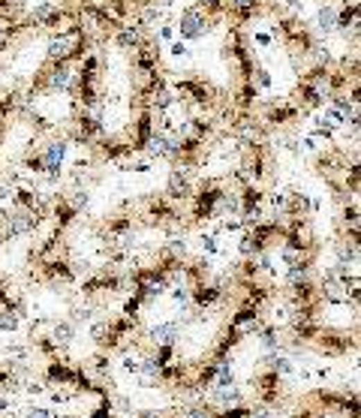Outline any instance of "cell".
Returning <instances> with one entry per match:
<instances>
[{"label":"cell","mask_w":361,"mask_h":418,"mask_svg":"<svg viewBox=\"0 0 361 418\" xmlns=\"http://www.w3.org/2000/svg\"><path fill=\"white\" fill-rule=\"evenodd\" d=\"M135 40H139V36H135V31H124V33H121V45H133Z\"/></svg>","instance_id":"obj_15"},{"label":"cell","mask_w":361,"mask_h":418,"mask_svg":"<svg viewBox=\"0 0 361 418\" xmlns=\"http://www.w3.org/2000/svg\"><path fill=\"white\" fill-rule=\"evenodd\" d=\"M180 337V325L178 322H160L153 328L144 331V346H160V343H175ZM148 352V349H144Z\"/></svg>","instance_id":"obj_8"},{"label":"cell","mask_w":361,"mask_h":418,"mask_svg":"<svg viewBox=\"0 0 361 418\" xmlns=\"http://www.w3.org/2000/svg\"><path fill=\"white\" fill-rule=\"evenodd\" d=\"M51 337L60 343V346H69L72 337H76V325L72 322H54L51 325Z\"/></svg>","instance_id":"obj_11"},{"label":"cell","mask_w":361,"mask_h":418,"mask_svg":"<svg viewBox=\"0 0 361 418\" xmlns=\"http://www.w3.org/2000/svg\"><path fill=\"white\" fill-rule=\"evenodd\" d=\"M202 24H205V22L199 18V12L187 9L184 18H180V33H184V36H202V33H205V27H202Z\"/></svg>","instance_id":"obj_10"},{"label":"cell","mask_w":361,"mask_h":418,"mask_svg":"<svg viewBox=\"0 0 361 418\" xmlns=\"http://www.w3.org/2000/svg\"><path fill=\"white\" fill-rule=\"evenodd\" d=\"M67 78H69V72L67 69H54V76H51V87H60V85H67Z\"/></svg>","instance_id":"obj_14"},{"label":"cell","mask_w":361,"mask_h":418,"mask_svg":"<svg viewBox=\"0 0 361 418\" xmlns=\"http://www.w3.org/2000/svg\"><path fill=\"white\" fill-rule=\"evenodd\" d=\"M334 18H337V15H334V9L328 6V9H322V12H319V24L328 31V27H334Z\"/></svg>","instance_id":"obj_13"},{"label":"cell","mask_w":361,"mask_h":418,"mask_svg":"<svg viewBox=\"0 0 361 418\" xmlns=\"http://www.w3.org/2000/svg\"><path fill=\"white\" fill-rule=\"evenodd\" d=\"M0 418H6V412H3V415H0Z\"/></svg>","instance_id":"obj_19"},{"label":"cell","mask_w":361,"mask_h":418,"mask_svg":"<svg viewBox=\"0 0 361 418\" xmlns=\"http://www.w3.org/2000/svg\"><path fill=\"white\" fill-rule=\"evenodd\" d=\"M247 385H250L253 403L265 406L271 415H286L289 403H292V392H289V385H286V376L277 374L265 358H259V365L250 374Z\"/></svg>","instance_id":"obj_1"},{"label":"cell","mask_w":361,"mask_h":418,"mask_svg":"<svg viewBox=\"0 0 361 418\" xmlns=\"http://www.w3.org/2000/svg\"><path fill=\"white\" fill-rule=\"evenodd\" d=\"M51 418H78V415H51Z\"/></svg>","instance_id":"obj_18"},{"label":"cell","mask_w":361,"mask_h":418,"mask_svg":"<svg viewBox=\"0 0 361 418\" xmlns=\"http://www.w3.org/2000/svg\"><path fill=\"white\" fill-rule=\"evenodd\" d=\"M85 370L96 379V383H103V385H108V388H115V379H112V361H108L106 352H99V349H96L94 356L85 361Z\"/></svg>","instance_id":"obj_6"},{"label":"cell","mask_w":361,"mask_h":418,"mask_svg":"<svg viewBox=\"0 0 361 418\" xmlns=\"http://www.w3.org/2000/svg\"><path fill=\"white\" fill-rule=\"evenodd\" d=\"M171 202H187L190 196H193V184H190V175L184 169H175L169 175V184H166V193H162Z\"/></svg>","instance_id":"obj_5"},{"label":"cell","mask_w":361,"mask_h":418,"mask_svg":"<svg viewBox=\"0 0 361 418\" xmlns=\"http://www.w3.org/2000/svg\"><path fill=\"white\" fill-rule=\"evenodd\" d=\"M307 401H313L325 415H340V418H361V403H358V388L355 385H313L301 392Z\"/></svg>","instance_id":"obj_2"},{"label":"cell","mask_w":361,"mask_h":418,"mask_svg":"<svg viewBox=\"0 0 361 418\" xmlns=\"http://www.w3.org/2000/svg\"><path fill=\"white\" fill-rule=\"evenodd\" d=\"M286 418H328V415H325L313 401H307L304 394H298V397H292V403H289Z\"/></svg>","instance_id":"obj_9"},{"label":"cell","mask_w":361,"mask_h":418,"mask_svg":"<svg viewBox=\"0 0 361 418\" xmlns=\"http://www.w3.org/2000/svg\"><path fill=\"white\" fill-rule=\"evenodd\" d=\"M178 418H211V401L202 394V397H184L180 403L171 406Z\"/></svg>","instance_id":"obj_7"},{"label":"cell","mask_w":361,"mask_h":418,"mask_svg":"<svg viewBox=\"0 0 361 418\" xmlns=\"http://www.w3.org/2000/svg\"><path fill=\"white\" fill-rule=\"evenodd\" d=\"M24 392V365L22 361H12V365H0V394H18Z\"/></svg>","instance_id":"obj_4"},{"label":"cell","mask_w":361,"mask_h":418,"mask_svg":"<svg viewBox=\"0 0 361 418\" xmlns=\"http://www.w3.org/2000/svg\"><path fill=\"white\" fill-rule=\"evenodd\" d=\"M54 412L51 410H45V406H27L24 410V418H51Z\"/></svg>","instance_id":"obj_12"},{"label":"cell","mask_w":361,"mask_h":418,"mask_svg":"<svg viewBox=\"0 0 361 418\" xmlns=\"http://www.w3.org/2000/svg\"><path fill=\"white\" fill-rule=\"evenodd\" d=\"M130 283V277L121 274L117 268H99L96 274H90L85 283H81V292H85V298H96V295H103V292H121V289Z\"/></svg>","instance_id":"obj_3"},{"label":"cell","mask_w":361,"mask_h":418,"mask_svg":"<svg viewBox=\"0 0 361 418\" xmlns=\"http://www.w3.org/2000/svg\"><path fill=\"white\" fill-rule=\"evenodd\" d=\"M162 418H178V415H175V410L169 406V410H162Z\"/></svg>","instance_id":"obj_16"},{"label":"cell","mask_w":361,"mask_h":418,"mask_svg":"<svg viewBox=\"0 0 361 418\" xmlns=\"http://www.w3.org/2000/svg\"><path fill=\"white\" fill-rule=\"evenodd\" d=\"M232 3H235V6H247L250 0H232Z\"/></svg>","instance_id":"obj_17"}]
</instances>
